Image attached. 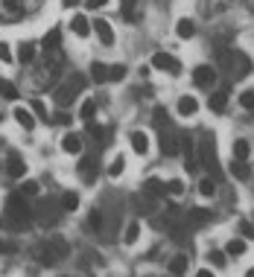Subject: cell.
I'll return each instance as SVG.
<instances>
[{
  "instance_id": "obj_1",
  "label": "cell",
  "mask_w": 254,
  "mask_h": 277,
  "mask_svg": "<svg viewBox=\"0 0 254 277\" xmlns=\"http://www.w3.org/2000/svg\"><path fill=\"white\" fill-rule=\"evenodd\" d=\"M6 219H9L15 228H24V225L32 219V207L27 204V198H24L21 193H15V196L6 198Z\"/></svg>"
},
{
  "instance_id": "obj_2",
  "label": "cell",
  "mask_w": 254,
  "mask_h": 277,
  "mask_svg": "<svg viewBox=\"0 0 254 277\" xmlns=\"http://www.w3.org/2000/svg\"><path fill=\"white\" fill-rule=\"evenodd\" d=\"M85 85H88V79H85L82 73H73V76H70L64 85H59V88H56V105H59V108H67V105H70V102L79 96V91H82Z\"/></svg>"
},
{
  "instance_id": "obj_3",
  "label": "cell",
  "mask_w": 254,
  "mask_h": 277,
  "mask_svg": "<svg viewBox=\"0 0 254 277\" xmlns=\"http://www.w3.org/2000/svg\"><path fill=\"white\" fill-rule=\"evenodd\" d=\"M59 210H62V201L44 198V201H38V207H35L32 213L41 219V225H56V222H59Z\"/></svg>"
},
{
  "instance_id": "obj_4",
  "label": "cell",
  "mask_w": 254,
  "mask_h": 277,
  "mask_svg": "<svg viewBox=\"0 0 254 277\" xmlns=\"http://www.w3.org/2000/svg\"><path fill=\"white\" fill-rule=\"evenodd\" d=\"M152 67H155V70H164V73H169V76H178V73H181L178 59H172L169 53H155V56H152Z\"/></svg>"
},
{
  "instance_id": "obj_5",
  "label": "cell",
  "mask_w": 254,
  "mask_h": 277,
  "mask_svg": "<svg viewBox=\"0 0 254 277\" xmlns=\"http://www.w3.org/2000/svg\"><path fill=\"white\" fill-rule=\"evenodd\" d=\"M199 155H202L199 160L213 172V178H219V166H216V155H213V137H208V140L202 143V152H199Z\"/></svg>"
},
{
  "instance_id": "obj_6",
  "label": "cell",
  "mask_w": 254,
  "mask_h": 277,
  "mask_svg": "<svg viewBox=\"0 0 254 277\" xmlns=\"http://www.w3.org/2000/svg\"><path fill=\"white\" fill-rule=\"evenodd\" d=\"M193 82H196L199 88H211V85L216 82V73H213L211 67H205V64H199V67L193 70Z\"/></svg>"
},
{
  "instance_id": "obj_7",
  "label": "cell",
  "mask_w": 254,
  "mask_h": 277,
  "mask_svg": "<svg viewBox=\"0 0 254 277\" xmlns=\"http://www.w3.org/2000/svg\"><path fill=\"white\" fill-rule=\"evenodd\" d=\"M161 152L164 155H178L181 152V143L172 131H161Z\"/></svg>"
},
{
  "instance_id": "obj_8",
  "label": "cell",
  "mask_w": 254,
  "mask_h": 277,
  "mask_svg": "<svg viewBox=\"0 0 254 277\" xmlns=\"http://www.w3.org/2000/svg\"><path fill=\"white\" fill-rule=\"evenodd\" d=\"M6 172H9V178H24V172H27V163L21 160V155H18V152H12V155H9Z\"/></svg>"
},
{
  "instance_id": "obj_9",
  "label": "cell",
  "mask_w": 254,
  "mask_h": 277,
  "mask_svg": "<svg viewBox=\"0 0 254 277\" xmlns=\"http://www.w3.org/2000/svg\"><path fill=\"white\" fill-rule=\"evenodd\" d=\"M94 32L99 35V41H102V44H114V30H111V24H108V21L96 18V21H94Z\"/></svg>"
},
{
  "instance_id": "obj_10",
  "label": "cell",
  "mask_w": 254,
  "mask_h": 277,
  "mask_svg": "<svg viewBox=\"0 0 254 277\" xmlns=\"http://www.w3.org/2000/svg\"><path fill=\"white\" fill-rule=\"evenodd\" d=\"M208 222H211V210H205V207H193V210H187V225L202 228V225H208Z\"/></svg>"
},
{
  "instance_id": "obj_11",
  "label": "cell",
  "mask_w": 254,
  "mask_h": 277,
  "mask_svg": "<svg viewBox=\"0 0 254 277\" xmlns=\"http://www.w3.org/2000/svg\"><path fill=\"white\" fill-rule=\"evenodd\" d=\"M62 149L67 155H79V152H82V137H79V134H64V137H62Z\"/></svg>"
},
{
  "instance_id": "obj_12",
  "label": "cell",
  "mask_w": 254,
  "mask_h": 277,
  "mask_svg": "<svg viewBox=\"0 0 254 277\" xmlns=\"http://www.w3.org/2000/svg\"><path fill=\"white\" fill-rule=\"evenodd\" d=\"M15 120H18V125H21L24 131H32V128H35V117H32L27 108H21V105L15 108Z\"/></svg>"
},
{
  "instance_id": "obj_13",
  "label": "cell",
  "mask_w": 254,
  "mask_h": 277,
  "mask_svg": "<svg viewBox=\"0 0 254 277\" xmlns=\"http://www.w3.org/2000/svg\"><path fill=\"white\" fill-rule=\"evenodd\" d=\"M231 175H234L237 181H249V178H252V166H249L246 160H234V163H231Z\"/></svg>"
},
{
  "instance_id": "obj_14",
  "label": "cell",
  "mask_w": 254,
  "mask_h": 277,
  "mask_svg": "<svg viewBox=\"0 0 254 277\" xmlns=\"http://www.w3.org/2000/svg\"><path fill=\"white\" fill-rule=\"evenodd\" d=\"M128 140H131V149H134L137 155H146V152H149V137H146L143 131H134Z\"/></svg>"
},
{
  "instance_id": "obj_15",
  "label": "cell",
  "mask_w": 254,
  "mask_h": 277,
  "mask_svg": "<svg viewBox=\"0 0 254 277\" xmlns=\"http://www.w3.org/2000/svg\"><path fill=\"white\" fill-rule=\"evenodd\" d=\"M187 266H190V257H184V254H178V257H172V263H169V275L178 277L187 272Z\"/></svg>"
},
{
  "instance_id": "obj_16",
  "label": "cell",
  "mask_w": 254,
  "mask_h": 277,
  "mask_svg": "<svg viewBox=\"0 0 254 277\" xmlns=\"http://www.w3.org/2000/svg\"><path fill=\"white\" fill-rule=\"evenodd\" d=\"M79 175H82L85 181H94L96 178V163L91 158H82V160H79Z\"/></svg>"
},
{
  "instance_id": "obj_17",
  "label": "cell",
  "mask_w": 254,
  "mask_h": 277,
  "mask_svg": "<svg viewBox=\"0 0 254 277\" xmlns=\"http://www.w3.org/2000/svg\"><path fill=\"white\" fill-rule=\"evenodd\" d=\"M70 27H73V32H76L79 38H88V32H91V24H88L85 15H76V18L70 21Z\"/></svg>"
},
{
  "instance_id": "obj_18",
  "label": "cell",
  "mask_w": 254,
  "mask_h": 277,
  "mask_svg": "<svg viewBox=\"0 0 254 277\" xmlns=\"http://www.w3.org/2000/svg\"><path fill=\"white\" fill-rule=\"evenodd\" d=\"M196 108H199V102H196L193 96H181V99H178V114H181V117H193Z\"/></svg>"
},
{
  "instance_id": "obj_19",
  "label": "cell",
  "mask_w": 254,
  "mask_h": 277,
  "mask_svg": "<svg viewBox=\"0 0 254 277\" xmlns=\"http://www.w3.org/2000/svg\"><path fill=\"white\" fill-rule=\"evenodd\" d=\"M143 193H146V196H155V198H161V196L167 193V187L161 184L158 178H149V181L143 184Z\"/></svg>"
},
{
  "instance_id": "obj_20",
  "label": "cell",
  "mask_w": 254,
  "mask_h": 277,
  "mask_svg": "<svg viewBox=\"0 0 254 277\" xmlns=\"http://www.w3.org/2000/svg\"><path fill=\"white\" fill-rule=\"evenodd\" d=\"M225 108H228V93L225 91L211 93V111H219V114H222Z\"/></svg>"
},
{
  "instance_id": "obj_21",
  "label": "cell",
  "mask_w": 254,
  "mask_h": 277,
  "mask_svg": "<svg viewBox=\"0 0 254 277\" xmlns=\"http://www.w3.org/2000/svg\"><path fill=\"white\" fill-rule=\"evenodd\" d=\"M175 32H178V38H193V32H196V24H193L190 18H184V21H178Z\"/></svg>"
},
{
  "instance_id": "obj_22",
  "label": "cell",
  "mask_w": 254,
  "mask_h": 277,
  "mask_svg": "<svg viewBox=\"0 0 254 277\" xmlns=\"http://www.w3.org/2000/svg\"><path fill=\"white\" fill-rule=\"evenodd\" d=\"M225 254H228V257H240V254H246V239H231V242L225 245Z\"/></svg>"
},
{
  "instance_id": "obj_23",
  "label": "cell",
  "mask_w": 254,
  "mask_h": 277,
  "mask_svg": "<svg viewBox=\"0 0 254 277\" xmlns=\"http://www.w3.org/2000/svg\"><path fill=\"white\" fill-rule=\"evenodd\" d=\"M91 76H94V82H108V67L102 62H94L91 64Z\"/></svg>"
},
{
  "instance_id": "obj_24",
  "label": "cell",
  "mask_w": 254,
  "mask_h": 277,
  "mask_svg": "<svg viewBox=\"0 0 254 277\" xmlns=\"http://www.w3.org/2000/svg\"><path fill=\"white\" fill-rule=\"evenodd\" d=\"M94 114H96V102H94V99H85V102H82V108H79V117L91 123V120H94Z\"/></svg>"
},
{
  "instance_id": "obj_25",
  "label": "cell",
  "mask_w": 254,
  "mask_h": 277,
  "mask_svg": "<svg viewBox=\"0 0 254 277\" xmlns=\"http://www.w3.org/2000/svg\"><path fill=\"white\" fill-rule=\"evenodd\" d=\"M252 152V146H249V140H234V158L237 160H246Z\"/></svg>"
},
{
  "instance_id": "obj_26",
  "label": "cell",
  "mask_w": 254,
  "mask_h": 277,
  "mask_svg": "<svg viewBox=\"0 0 254 277\" xmlns=\"http://www.w3.org/2000/svg\"><path fill=\"white\" fill-rule=\"evenodd\" d=\"M59 201H62V210H70V213L79 207V196H76V193H64Z\"/></svg>"
},
{
  "instance_id": "obj_27",
  "label": "cell",
  "mask_w": 254,
  "mask_h": 277,
  "mask_svg": "<svg viewBox=\"0 0 254 277\" xmlns=\"http://www.w3.org/2000/svg\"><path fill=\"white\" fill-rule=\"evenodd\" d=\"M137 237H140V222H131V225L126 228L123 242H126V245H134V242H137Z\"/></svg>"
},
{
  "instance_id": "obj_28",
  "label": "cell",
  "mask_w": 254,
  "mask_h": 277,
  "mask_svg": "<svg viewBox=\"0 0 254 277\" xmlns=\"http://www.w3.org/2000/svg\"><path fill=\"white\" fill-rule=\"evenodd\" d=\"M123 169H126V160H123V155H117V158L111 160V166H108V175L117 178V175H123Z\"/></svg>"
},
{
  "instance_id": "obj_29",
  "label": "cell",
  "mask_w": 254,
  "mask_h": 277,
  "mask_svg": "<svg viewBox=\"0 0 254 277\" xmlns=\"http://www.w3.org/2000/svg\"><path fill=\"white\" fill-rule=\"evenodd\" d=\"M152 120H155V125H158L161 131H164V128H167V125H169V117H167V108H155V111H152Z\"/></svg>"
},
{
  "instance_id": "obj_30",
  "label": "cell",
  "mask_w": 254,
  "mask_h": 277,
  "mask_svg": "<svg viewBox=\"0 0 254 277\" xmlns=\"http://www.w3.org/2000/svg\"><path fill=\"white\" fill-rule=\"evenodd\" d=\"M59 41H62V32H59V30H50L47 35H44V47H47V50H56Z\"/></svg>"
},
{
  "instance_id": "obj_31",
  "label": "cell",
  "mask_w": 254,
  "mask_h": 277,
  "mask_svg": "<svg viewBox=\"0 0 254 277\" xmlns=\"http://www.w3.org/2000/svg\"><path fill=\"white\" fill-rule=\"evenodd\" d=\"M199 193H202L205 198L213 196V193H216V181H213V178H202V181H199Z\"/></svg>"
},
{
  "instance_id": "obj_32",
  "label": "cell",
  "mask_w": 254,
  "mask_h": 277,
  "mask_svg": "<svg viewBox=\"0 0 254 277\" xmlns=\"http://www.w3.org/2000/svg\"><path fill=\"white\" fill-rule=\"evenodd\" d=\"M88 134L94 137V140H99V143H108L105 137H108V131L102 128V125H94V123H88Z\"/></svg>"
},
{
  "instance_id": "obj_33",
  "label": "cell",
  "mask_w": 254,
  "mask_h": 277,
  "mask_svg": "<svg viewBox=\"0 0 254 277\" xmlns=\"http://www.w3.org/2000/svg\"><path fill=\"white\" fill-rule=\"evenodd\" d=\"M108 79H111V82L126 79V64H114V67H108Z\"/></svg>"
},
{
  "instance_id": "obj_34",
  "label": "cell",
  "mask_w": 254,
  "mask_h": 277,
  "mask_svg": "<svg viewBox=\"0 0 254 277\" xmlns=\"http://www.w3.org/2000/svg\"><path fill=\"white\" fill-rule=\"evenodd\" d=\"M18 59H21L24 64H30L32 59H35V47H32V44H24V47H21V53H18Z\"/></svg>"
},
{
  "instance_id": "obj_35",
  "label": "cell",
  "mask_w": 254,
  "mask_h": 277,
  "mask_svg": "<svg viewBox=\"0 0 254 277\" xmlns=\"http://www.w3.org/2000/svg\"><path fill=\"white\" fill-rule=\"evenodd\" d=\"M240 105H243L246 111H254V91H243V96H240Z\"/></svg>"
},
{
  "instance_id": "obj_36",
  "label": "cell",
  "mask_w": 254,
  "mask_h": 277,
  "mask_svg": "<svg viewBox=\"0 0 254 277\" xmlns=\"http://www.w3.org/2000/svg\"><path fill=\"white\" fill-rule=\"evenodd\" d=\"M208 257H211V263H213L216 269H222V266H225V257H228V254H225V251H211Z\"/></svg>"
},
{
  "instance_id": "obj_37",
  "label": "cell",
  "mask_w": 254,
  "mask_h": 277,
  "mask_svg": "<svg viewBox=\"0 0 254 277\" xmlns=\"http://www.w3.org/2000/svg\"><path fill=\"white\" fill-rule=\"evenodd\" d=\"M0 93H3L6 99H18V91H15L12 82H3V85H0Z\"/></svg>"
},
{
  "instance_id": "obj_38",
  "label": "cell",
  "mask_w": 254,
  "mask_h": 277,
  "mask_svg": "<svg viewBox=\"0 0 254 277\" xmlns=\"http://www.w3.org/2000/svg\"><path fill=\"white\" fill-rule=\"evenodd\" d=\"M167 193H169V196H181V193H184V184H181L178 178H172V181L167 184Z\"/></svg>"
},
{
  "instance_id": "obj_39",
  "label": "cell",
  "mask_w": 254,
  "mask_h": 277,
  "mask_svg": "<svg viewBox=\"0 0 254 277\" xmlns=\"http://www.w3.org/2000/svg\"><path fill=\"white\" fill-rule=\"evenodd\" d=\"M123 18H126V21H137V15H134V0H126V3H123Z\"/></svg>"
},
{
  "instance_id": "obj_40",
  "label": "cell",
  "mask_w": 254,
  "mask_h": 277,
  "mask_svg": "<svg viewBox=\"0 0 254 277\" xmlns=\"http://www.w3.org/2000/svg\"><path fill=\"white\" fill-rule=\"evenodd\" d=\"M240 234H243V239H254V225L252 222H240Z\"/></svg>"
},
{
  "instance_id": "obj_41",
  "label": "cell",
  "mask_w": 254,
  "mask_h": 277,
  "mask_svg": "<svg viewBox=\"0 0 254 277\" xmlns=\"http://www.w3.org/2000/svg\"><path fill=\"white\" fill-rule=\"evenodd\" d=\"M21 196H38V184H35V181H24V187H21Z\"/></svg>"
},
{
  "instance_id": "obj_42",
  "label": "cell",
  "mask_w": 254,
  "mask_h": 277,
  "mask_svg": "<svg viewBox=\"0 0 254 277\" xmlns=\"http://www.w3.org/2000/svg\"><path fill=\"white\" fill-rule=\"evenodd\" d=\"M0 62H12V50L6 41H0Z\"/></svg>"
},
{
  "instance_id": "obj_43",
  "label": "cell",
  "mask_w": 254,
  "mask_h": 277,
  "mask_svg": "<svg viewBox=\"0 0 254 277\" xmlns=\"http://www.w3.org/2000/svg\"><path fill=\"white\" fill-rule=\"evenodd\" d=\"M88 222H91V228H102V213H99V210H91Z\"/></svg>"
},
{
  "instance_id": "obj_44",
  "label": "cell",
  "mask_w": 254,
  "mask_h": 277,
  "mask_svg": "<svg viewBox=\"0 0 254 277\" xmlns=\"http://www.w3.org/2000/svg\"><path fill=\"white\" fill-rule=\"evenodd\" d=\"M32 111H35V114H38V117H41V120H47V111H44V105H41V102H38V99H35V102H32Z\"/></svg>"
},
{
  "instance_id": "obj_45",
  "label": "cell",
  "mask_w": 254,
  "mask_h": 277,
  "mask_svg": "<svg viewBox=\"0 0 254 277\" xmlns=\"http://www.w3.org/2000/svg\"><path fill=\"white\" fill-rule=\"evenodd\" d=\"M53 123H59V125H70V117H67L64 111H59V114L53 117Z\"/></svg>"
},
{
  "instance_id": "obj_46",
  "label": "cell",
  "mask_w": 254,
  "mask_h": 277,
  "mask_svg": "<svg viewBox=\"0 0 254 277\" xmlns=\"http://www.w3.org/2000/svg\"><path fill=\"white\" fill-rule=\"evenodd\" d=\"M12 251H18V248L12 245V242H3V239H0V254H12Z\"/></svg>"
},
{
  "instance_id": "obj_47",
  "label": "cell",
  "mask_w": 254,
  "mask_h": 277,
  "mask_svg": "<svg viewBox=\"0 0 254 277\" xmlns=\"http://www.w3.org/2000/svg\"><path fill=\"white\" fill-rule=\"evenodd\" d=\"M108 0H88V9H102Z\"/></svg>"
},
{
  "instance_id": "obj_48",
  "label": "cell",
  "mask_w": 254,
  "mask_h": 277,
  "mask_svg": "<svg viewBox=\"0 0 254 277\" xmlns=\"http://www.w3.org/2000/svg\"><path fill=\"white\" fill-rule=\"evenodd\" d=\"M3 6H6L9 12H18V0H3Z\"/></svg>"
},
{
  "instance_id": "obj_49",
  "label": "cell",
  "mask_w": 254,
  "mask_h": 277,
  "mask_svg": "<svg viewBox=\"0 0 254 277\" xmlns=\"http://www.w3.org/2000/svg\"><path fill=\"white\" fill-rule=\"evenodd\" d=\"M196 277H213V275H211V272L205 269V272H199V275H196Z\"/></svg>"
},
{
  "instance_id": "obj_50",
  "label": "cell",
  "mask_w": 254,
  "mask_h": 277,
  "mask_svg": "<svg viewBox=\"0 0 254 277\" xmlns=\"http://www.w3.org/2000/svg\"><path fill=\"white\" fill-rule=\"evenodd\" d=\"M64 6H67V9H70V6H76V0H62Z\"/></svg>"
},
{
  "instance_id": "obj_51",
  "label": "cell",
  "mask_w": 254,
  "mask_h": 277,
  "mask_svg": "<svg viewBox=\"0 0 254 277\" xmlns=\"http://www.w3.org/2000/svg\"><path fill=\"white\" fill-rule=\"evenodd\" d=\"M246 277H254V269H249V275H246Z\"/></svg>"
},
{
  "instance_id": "obj_52",
  "label": "cell",
  "mask_w": 254,
  "mask_h": 277,
  "mask_svg": "<svg viewBox=\"0 0 254 277\" xmlns=\"http://www.w3.org/2000/svg\"><path fill=\"white\" fill-rule=\"evenodd\" d=\"M0 120H3V114H0Z\"/></svg>"
},
{
  "instance_id": "obj_53",
  "label": "cell",
  "mask_w": 254,
  "mask_h": 277,
  "mask_svg": "<svg viewBox=\"0 0 254 277\" xmlns=\"http://www.w3.org/2000/svg\"><path fill=\"white\" fill-rule=\"evenodd\" d=\"M0 85H3V82H0Z\"/></svg>"
}]
</instances>
